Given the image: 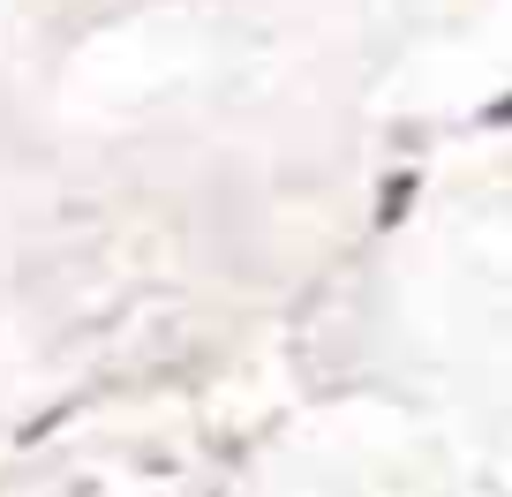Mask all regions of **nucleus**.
<instances>
[{
    "mask_svg": "<svg viewBox=\"0 0 512 497\" xmlns=\"http://www.w3.org/2000/svg\"><path fill=\"white\" fill-rule=\"evenodd\" d=\"M407 204H415V174H392V189L377 196V226H400Z\"/></svg>",
    "mask_w": 512,
    "mask_h": 497,
    "instance_id": "obj_1",
    "label": "nucleus"
},
{
    "mask_svg": "<svg viewBox=\"0 0 512 497\" xmlns=\"http://www.w3.org/2000/svg\"><path fill=\"white\" fill-rule=\"evenodd\" d=\"M482 129H512V91H505V98H490V106H482Z\"/></svg>",
    "mask_w": 512,
    "mask_h": 497,
    "instance_id": "obj_2",
    "label": "nucleus"
}]
</instances>
